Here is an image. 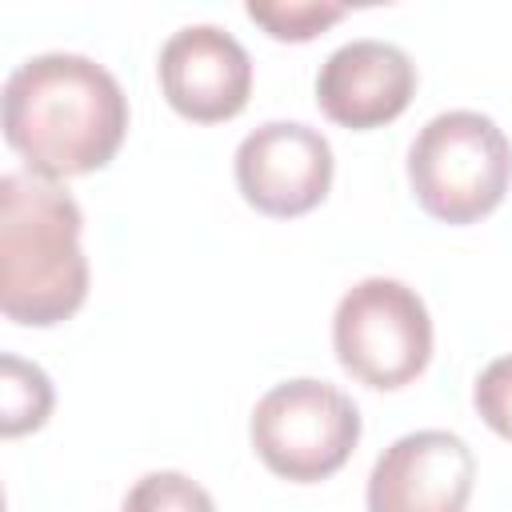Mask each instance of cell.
Wrapping results in <instances>:
<instances>
[{"label":"cell","instance_id":"cell-1","mask_svg":"<svg viewBox=\"0 0 512 512\" xmlns=\"http://www.w3.org/2000/svg\"><path fill=\"white\" fill-rule=\"evenodd\" d=\"M4 140L44 180L104 168L128 132V96L116 76L80 52H40L4 80Z\"/></svg>","mask_w":512,"mask_h":512},{"label":"cell","instance_id":"cell-2","mask_svg":"<svg viewBox=\"0 0 512 512\" xmlns=\"http://www.w3.org/2000/svg\"><path fill=\"white\" fill-rule=\"evenodd\" d=\"M80 204L36 172L0 176V312L24 328H52L88 300Z\"/></svg>","mask_w":512,"mask_h":512},{"label":"cell","instance_id":"cell-3","mask_svg":"<svg viewBox=\"0 0 512 512\" xmlns=\"http://www.w3.org/2000/svg\"><path fill=\"white\" fill-rule=\"evenodd\" d=\"M512 180V144L504 128L472 108L432 116L408 148V184L416 204L444 224H476L500 208Z\"/></svg>","mask_w":512,"mask_h":512},{"label":"cell","instance_id":"cell-4","mask_svg":"<svg viewBox=\"0 0 512 512\" xmlns=\"http://www.w3.org/2000/svg\"><path fill=\"white\" fill-rule=\"evenodd\" d=\"M248 436L268 472L292 484H316L348 464L360 440V412L336 384L300 376L256 400Z\"/></svg>","mask_w":512,"mask_h":512},{"label":"cell","instance_id":"cell-5","mask_svg":"<svg viewBox=\"0 0 512 512\" xmlns=\"http://www.w3.org/2000/svg\"><path fill=\"white\" fill-rule=\"evenodd\" d=\"M332 348L348 376L368 388H404L432 360V316L416 288L392 276L352 284L332 316Z\"/></svg>","mask_w":512,"mask_h":512},{"label":"cell","instance_id":"cell-6","mask_svg":"<svg viewBox=\"0 0 512 512\" xmlns=\"http://www.w3.org/2000/svg\"><path fill=\"white\" fill-rule=\"evenodd\" d=\"M332 144L300 120H268L236 148L240 196L272 220H292L324 204L332 188Z\"/></svg>","mask_w":512,"mask_h":512},{"label":"cell","instance_id":"cell-7","mask_svg":"<svg viewBox=\"0 0 512 512\" xmlns=\"http://www.w3.org/2000/svg\"><path fill=\"white\" fill-rule=\"evenodd\" d=\"M476 484L472 448L444 428L392 440L368 472V512H464Z\"/></svg>","mask_w":512,"mask_h":512},{"label":"cell","instance_id":"cell-8","mask_svg":"<svg viewBox=\"0 0 512 512\" xmlns=\"http://www.w3.org/2000/svg\"><path fill=\"white\" fill-rule=\"evenodd\" d=\"M160 92L196 124H220L244 112L252 96V60L244 44L216 24H188L160 48Z\"/></svg>","mask_w":512,"mask_h":512},{"label":"cell","instance_id":"cell-9","mask_svg":"<svg viewBox=\"0 0 512 512\" xmlns=\"http://www.w3.org/2000/svg\"><path fill=\"white\" fill-rule=\"evenodd\" d=\"M416 96V64L400 44L388 40H348L316 72L320 112L352 132L380 128L396 120Z\"/></svg>","mask_w":512,"mask_h":512},{"label":"cell","instance_id":"cell-10","mask_svg":"<svg viewBox=\"0 0 512 512\" xmlns=\"http://www.w3.org/2000/svg\"><path fill=\"white\" fill-rule=\"evenodd\" d=\"M52 412V380L40 364H28L12 352L0 356V432L24 436L36 432Z\"/></svg>","mask_w":512,"mask_h":512},{"label":"cell","instance_id":"cell-11","mask_svg":"<svg viewBox=\"0 0 512 512\" xmlns=\"http://www.w3.org/2000/svg\"><path fill=\"white\" fill-rule=\"evenodd\" d=\"M248 20H256L272 40H288V44H304L312 36H320L328 24H336L348 8L344 4H320V0H248Z\"/></svg>","mask_w":512,"mask_h":512},{"label":"cell","instance_id":"cell-12","mask_svg":"<svg viewBox=\"0 0 512 512\" xmlns=\"http://www.w3.org/2000/svg\"><path fill=\"white\" fill-rule=\"evenodd\" d=\"M120 512H216V504L192 476L164 468V472L140 476L128 488Z\"/></svg>","mask_w":512,"mask_h":512},{"label":"cell","instance_id":"cell-13","mask_svg":"<svg viewBox=\"0 0 512 512\" xmlns=\"http://www.w3.org/2000/svg\"><path fill=\"white\" fill-rule=\"evenodd\" d=\"M472 404H476L480 420H484L496 436L512 440V356L492 360V364L476 376Z\"/></svg>","mask_w":512,"mask_h":512}]
</instances>
